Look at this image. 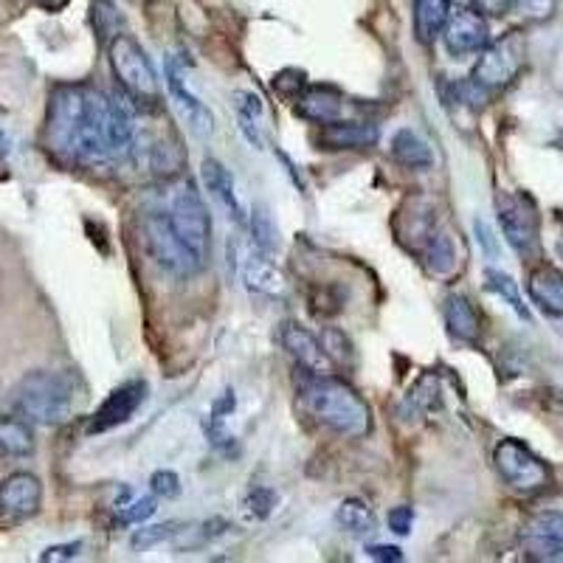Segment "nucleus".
<instances>
[{
    "mask_svg": "<svg viewBox=\"0 0 563 563\" xmlns=\"http://www.w3.org/2000/svg\"><path fill=\"white\" fill-rule=\"evenodd\" d=\"M111 97L91 85H63L51 93L46 139L56 155L77 164H102L113 158L107 139Z\"/></svg>",
    "mask_w": 563,
    "mask_h": 563,
    "instance_id": "nucleus-1",
    "label": "nucleus"
},
{
    "mask_svg": "<svg viewBox=\"0 0 563 563\" xmlns=\"http://www.w3.org/2000/svg\"><path fill=\"white\" fill-rule=\"evenodd\" d=\"M302 406L319 425L338 437L358 439L372 432V409L349 383L333 375H310L305 372L299 383Z\"/></svg>",
    "mask_w": 563,
    "mask_h": 563,
    "instance_id": "nucleus-2",
    "label": "nucleus"
},
{
    "mask_svg": "<svg viewBox=\"0 0 563 563\" xmlns=\"http://www.w3.org/2000/svg\"><path fill=\"white\" fill-rule=\"evenodd\" d=\"M12 404L21 418L40 425H63L74 418L79 395L77 386L63 372H28L12 392Z\"/></svg>",
    "mask_w": 563,
    "mask_h": 563,
    "instance_id": "nucleus-3",
    "label": "nucleus"
},
{
    "mask_svg": "<svg viewBox=\"0 0 563 563\" xmlns=\"http://www.w3.org/2000/svg\"><path fill=\"white\" fill-rule=\"evenodd\" d=\"M111 65L116 74L121 91L136 102V105L158 107L161 102V82L146 51L141 49L139 40L130 35H118L111 40Z\"/></svg>",
    "mask_w": 563,
    "mask_h": 563,
    "instance_id": "nucleus-4",
    "label": "nucleus"
},
{
    "mask_svg": "<svg viewBox=\"0 0 563 563\" xmlns=\"http://www.w3.org/2000/svg\"><path fill=\"white\" fill-rule=\"evenodd\" d=\"M167 217L175 234L181 236L183 245L195 254L197 263H206L212 248V217L195 183L187 181V178L175 183L172 192H169Z\"/></svg>",
    "mask_w": 563,
    "mask_h": 563,
    "instance_id": "nucleus-5",
    "label": "nucleus"
},
{
    "mask_svg": "<svg viewBox=\"0 0 563 563\" xmlns=\"http://www.w3.org/2000/svg\"><path fill=\"white\" fill-rule=\"evenodd\" d=\"M501 234L522 257H533L541 243V215L536 201L524 192H501L496 197Z\"/></svg>",
    "mask_w": 563,
    "mask_h": 563,
    "instance_id": "nucleus-6",
    "label": "nucleus"
},
{
    "mask_svg": "<svg viewBox=\"0 0 563 563\" xmlns=\"http://www.w3.org/2000/svg\"><path fill=\"white\" fill-rule=\"evenodd\" d=\"M494 465L499 476L519 494H538L550 485L552 473L547 462L529 451L519 439H501L494 451Z\"/></svg>",
    "mask_w": 563,
    "mask_h": 563,
    "instance_id": "nucleus-7",
    "label": "nucleus"
},
{
    "mask_svg": "<svg viewBox=\"0 0 563 563\" xmlns=\"http://www.w3.org/2000/svg\"><path fill=\"white\" fill-rule=\"evenodd\" d=\"M524 63V40L519 31L501 37L496 42H487L479 51V60L473 65L471 82H476L482 91H501L504 85L515 79Z\"/></svg>",
    "mask_w": 563,
    "mask_h": 563,
    "instance_id": "nucleus-8",
    "label": "nucleus"
},
{
    "mask_svg": "<svg viewBox=\"0 0 563 563\" xmlns=\"http://www.w3.org/2000/svg\"><path fill=\"white\" fill-rule=\"evenodd\" d=\"M144 236H146V248H150L153 259L164 268V271L175 273V277H192V273L201 268L195 254L183 245L181 236L175 234L167 212H164V215H161V212L146 215Z\"/></svg>",
    "mask_w": 563,
    "mask_h": 563,
    "instance_id": "nucleus-9",
    "label": "nucleus"
},
{
    "mask_svg": "<svg viewBox=\"0 0 563 563\" xmlns=\"http://www.w3.org/2000/svg\"><path fill=\"white\" fill-rule=\"evenodd\" d=\"M522 547L529 561L563 563V513L543 510L524 524Z\"/></svg>",
    "mask_w": 563,
    "mask_h": 563,
    "instance_id": "nucleus-10",
    "label": "nucleus"
},
{
    "mask_svg": "<svg viewBox=\"0 0 563 563\" xmlns=\"http://www.w3.org/2000/svg\"><path fill=\"white\" fill-rule=\"evenodd\" d=\"M164 74H167L169 99L175 102V107H178L181 118L187 121L189 130H192V136H197V139H209L212 132H215V116H212L209 107L203 105L195 93L189 91L187 79H183V65L178 63L175 56H169L167 71H164Z\"/></svg>",
    "mask_w": 563,
    "mask_h": 563,
    "instance_id": "nucleus-11",
    "label": "nucleus"
},
{
    "mask_svg": "<svg viewBox=\"0 0 563 563\" xmlns=\"http://www.w3.org/2000/svg\"><path fill=\"white\" fill-rule=\"evenodd\" d=\"M146 392H150L146 381H127L121 383V386H116V389L105 397V404L97 409L91 425H88V432L102 434L116 428V425H125L127 420H132V414L146 404Z\"/></svg>",
    "mask_w": 563,
    "mask_h": 563,
    "instance_id": "nucleus-12",
    "label": "nucleus"
},
{
    "mask_svg": "<svg viewBox=\"0 0 563 563\" xmlns=\"http://www.w3.org/2000/svg\"><path fill=\"white\" fill-rule=\"evenodd\" d=\"M443 42L451 56H468L479 54L490 42V31H487L485 14L476 12L473 7H462L457 14H451L443 28Z\"/></svg>",
    "mask_w": 563,
    "mask_h": 563,
    "instance_id": "nucleus-13",
    "label": "nucleus"
},
{
    "mask_svg": "<svg viewBox=\"0 0 563 563\" xmlns=\"http://www.w3.org/2000/svg\"><path fill=\"white\" fill-rule=\"evenodd\" d=\"M279 338H282V347L287 349V355L299 363L302 372H310V375H333V355L328 353V347L314 333H307L302 324L285 321Z\"/></svg>",
    "mask_w": 563,
    "mask_h": 563,
    "instance_id": "nucleus-14",
    "label": "nucleus"
},
{
    "mask_svg": "<svg viewBox=\"0 0 563 563\" xmlns=\"http://www.w3.org/2000/svg\"><path fill=\"white\" fill-rule=\"evenodd\" d=\"M42 501V485L35 473H12L0 482V513L12 519V522H23L40 510Z\"/></svg>",
    "mask_w": 563,
    "mask_h": 563,
    "instance_id": "nucleus-15",
    "label": "nucleus"
},
{
    "mask_svg": "<svg viewBox=\"0 0 563 563\" xmlns=\"http://www.w3.org/2000/svg\"><path fill=\"white\" fill-rule=\"evenodd\" d=\"M201 175H203V183H206V189H209V195L215 197L220 206H223L226 215H229V220H234V223H245V209H243V201H240V195H236L234 175L226 169L223 161L206 158L203 161Z\"/></svg>",
    "mask_w": 563,
    "mask_h": 563,
    "instance_id": "nucleus-16",
    "label": "nucleus"
},
{
    "mask_svg": "<svg viewBox=\"0 0 563 563\" xmlns=\"http://www.w3.org/2000/svg\"><path fill=\"white\" fill-rule=\"evenodd\" d=\"M378 127L367 125V121H330L321 125L319 130V146L321 150H367V146L378 144Z\"/></svg>",
    "mask_w": 563,
    "mask_h": 563,
    "instance_id": "nucleus-17",
    "label": "nucleus"
},
{
    "mask_svg": "<svg viewBox=\"0 0 563 563\" xmlns=\"http://www.w3.org/2000/svg\"><path fill=\"white\" fill-rule=\"evenodd\" d=\"M296 102H299L296 113L314 125H330V121L341 118V111H344V93L333 85H310L299 93Z\"/></svg>",
    "mask_w": 563,
    "mask_h": 563,
    "instance_id": "nucleus-18",
    "label": "nucleus"
},
{
    "mask_svg": "<svg viewBox=\"0 0 563 563\" xmlns=\"http://www.w3.org/2000/svg\"><path fill=\"white\" fill-rule=\"evenodd\" d=\"M107 139H111L113 158L125 155L136 139V102L125 91L111 97V113H107Z\"/></svg>",
    "mask_w": 563,
    "mask_h": 563,
    "instance_id": "nucleus-19",
    "label": "nucleus"
},
{
    "mask_svg": "<svg viewBox=\"0 0 563 563\" xmlns=\"http://www.w3.org/2000/svg\"><path fill=\"white\" fill-rule=\"evenodd\" d=\"M529 299L547 316H563V273L552 265H538L527 279Z\"/></svg>",
    "mask_w": 563,
    "mask_h": 563,
    "instance_id": "nucleus-20",
    "label": "nucleus"
},
{
    "mask_svg": "<svg viewBox=\"0 0 563 563\" xmlns=\"http://www.w3.org/2000/svg\"><path fill=\"white\" fill-rule=\"evenodd\" d=\"M243 282L248 291L263 293V296H282L287 287L282 271L263 257V251H259V254H251L243 263Z\"/></svg>",
    "mask_w": 563,
    "mask_h": 563,
    "instance_id": "nucleus-21",
    "label": "nucleus"
},
{
    "mask_svg": "<svg viewBox=\"0 0 563 563\" xmlns=\"http://www.w3.org/2000/svg\"><path fill=\"white\" fill-rule=\"evenodd\" d=\"M448 17H451V0H414V35L420 42H434L443 37Z\"/></svg>",
    "mask_w": 563,
    "mask_h": 563,
    "instance_id": "nucleus-22",
    "label": "nucleus"
},
{
    "mask_svg": "<svg viewBox=\"0 0 563 563\" xmlns=\"http://www.w3.org/2000/svg\"><path fill=\"white\" fill-rule=\"evenodd\" d=\"M446 324L448 333L457 341H465V344L479 341V316L473 310L471 299L462 293H453L446 299Z\"/></svg>",
    "mask_w": 563,
    "mask_h": 563,
    "instance_id": "nucleus-23",
    "label": "nucleus"
},
{
    "mask_svg": "<svg viewBox=\"0 0 563 563\" xmlns=\"http://www.w3.org/2000/svg\"><path fill=\"white\" fill-rule=\"evenodd\" d=\"M392 155H395L397 164H404L409 169H428L434 164L432 146L420 139L418 132L404 127V130L395 132L392 139Z\"/></svg>",
    "mask_w": 563,
    "mask_h": 563,
    "instance_id": "nucleus-24",
    "label": "nucleus"
},
{
    "mask_svg": "<svg viewBox=\"0 0 563 563\" xmlns=\"http://www.w3.org/2000/svg\"><path fill=\"white\" fill-rule=\"evenodd\" d=\"M234 409H236V397L231 389H226L223 395L217 397L215 404H212L209 423H206V437H209V443L217 448V451H231V446H234V437H231V432L226 428V423H229V418L234 414Z\"/></svg>",
    "mask_w": 563,
    "mask_h": 563,
    "instance_id": "nucleus-25",
    "label": "nucleus"
},
{
    "mask_svg": "<svg viewBox=\"0 0 563 563\" xmlns=\"http://www.w3.org/2000/svg\"><path fill=\"white\" fill-rule=\"evenodd\" d=\"M333 519L338 524V529H344L349 536H372V533H378L375 513H372L369 504H363L358 499L341 501Z\"/></svg>",
    "mask_w": 563,
    "mask_h": 563,
    "instance_id": "nucleus-26",
    "label": "nucleus"
},
{
    "mask_svg": "<svg viewBox=\"0 0 563 563\" xmlns=\"http://www.w3.org/2000/svg\"><path fill=\"white\" fill-rule=\"evenodd\" d=\"M35 451V432L26 418L0 420V453L7 457H28Z\"/></svg>",
    "mask_w": 563,
    "mask_h": 563,
    "instance_id": "nucleus-27",
    "label": "nucleus"
},
{
    "mask_svg": "<svg viewBox=\"0 0 563 563\" xmlns=\"http://www.w3.org/2000/svg\"><path fill=\"white\" fill-rule=\"evenodd\" d=\"M234 107H236V116H240V127H243V132L248 136L251 144L263 146V136H259V125H263L265 118L263 99L251 91H236Z\"/></svg>",
    "mask_w": 563,
    "mask_h": 563,
    "instance_id": "nucleus-28",
    "label": "nucleus"
},
{
    "mask_svg": "<svg viewBox=\"0 0 563 563\" xmlns=\"http://www.w3.org/2000/svg\"><path fill=\"white\" fill-rule=\"evenodd\" d=\"M485 287L490 293H496L499 299L508 302V305L513 307V314L519 316V319H524V321L529 319L527 305H524L522 293H519V285H515L510 273L499 271V268H487V271H485Z\"/></svg>",
    "mask_w": 563,
    "mask_h": 563,
    "instance_id": "nucleus-29",
    "label": "nucleus"
},
{
    "mask_svg": "<svg viewBox=\"0 0 563 563\" xmlns=\"http://www.w3.org/2000/svg\"><path fill=\"white\" fill-rule=\"evenodd\" d=\"M251 234H254L257 251H263V254H271V251L279 248V229L268 206H263V203H257L251 212Z\"/></svg>",
    "mask_w": 563,
    "mask_h": 563,
    "instance_id": "nucleus-30",
    "label": "nucleus"
},
{
    "mask_svg": "<svg viewBox=\"0 0 563 563\" xmlns=\"http://www.w3.org/2000/svg\"><path fill=\"white\" fill-rule=\"evenodd\" d=\"M425 263L434 273H451L457 265V254H453L451 236L448 234H432L428 248H425Z\"/></svg>",
    "mask_w": 563,
    "mask_h": 563,
    "instance_id": "nucleus-31",
    "label": "nucleus"
},
{
    "mask_svg": "<svg viewBox=\"0 0 563 563\" xmlns=\"http://www.w3.org/2000/svg\"><path fill=\"white\" fill-rule=\"evenodd\" d=\"M178 527H181V524L169 522V524H155V527L136 529V533H132V538H130V547L136 552L153 550V547H158V543H164V541H169V538L178 536V533H181Z\"/></svg>",
    "mask_w": 563,
    "mask_h": 563,
    "instance_id": "nucleus-32",
    "label": "nucleus"
},
{
    "mask_svg": "<svg viewBox=\"0 0 563 563\" xmlns=\"http://www.w3.org/2000/svg\"><path fill=\"white\" fill-rule=\"evenodd\" d=\"M91 21L99 37H118V23H121V17H118V9L113 7L111 0H97V3H93Z\"/></svg>",
    "mask_w": 563,
    "mask_h": 563,
    "instance_id": "nucleus-33",
    "label": "nucleus"
},
{
    "mask_svg": "<svg viewBox=\"0 0 563 563\" xmlns=\"http://www.w3.org/2000/svg\"><path fill=\"white\" fill-rule=\"evenodd\" d=\"M118 510H121V515H118V524L132 527V524L146 522V519L158 510V501H155V494L141 496V499H132L130 504H118Z\"/></svg>",
    "mask_w": 563,
    "mask_h": 563,
    "instance_id": "nucleus-34",
    "label": "nucleus"
},
{
    "mask_svg": "<svg viewBox=\"0 0 563 563\" xmlns=\"http://www.w3.org/2000/svg\"><path fill=\"white\" fill-rule=\"evenodd\" d=\"M277 490H271V487H254L248 494V499H245V510H248L254 519H268V515L273 513V508H277Z\"/></svg>",
    "mask_w": 563,
    "mask_h": 563,
    "instance_id": "nucleus-35",
    "label": "nucleus"
},
{
    "mask_svg": "<svg viewBox=\"0 0 563 563\" xmlns=\"http://www.w3.org/2000/svg\"><path fill=\"white\" fill-rule=\"evenodd\" d=\"M150 487L161 499H178L181 496V479H178V473L167 471V468H161V471L150 476Z\"/></svg>",
    "mask_w": 563,
    "mask_h": 563,
    "instance_id": "nucleus-36",
    "label": "nucleus"
},
{
    "mask_svg": "<svg viewBox=\"0 0 563 563\" xmlns=\"http://www.w3.org/2000/svg\"><path fill=\"white\" fill-rule=\"evenodd\" d=\"M513 7L533 21H547L558 9V0H513Z\"/></svg>",
    "mask_w": 563,
    "mask_h": 563,
    "instance_id": "nucleus-37",
    "label": "nucleus"
},
{
    "mask_svg": "<svg viewBox=\"0 0 563 563\" xmlns=\"http://www.w3.org/2000/svg\"><path fill=\"white\" fill-rule=\"evenodd\" d=\"M411 527H414V510L409 504H400V508L389 510V529L397 536H409Z\"/></svg>",
    "mask_w": 563,
    "mask_h": 563,
    "instance_id": "nucleus-38",
    "label": "nucleus"
},
{
    "mask_svg": "<svg viewBox=\"0 0 563 563\" xmlns=\"http://www.w3.org/2000/svg\"><path fill=\"white\" fill-rule=\"evenodd\" d=\"M79 550H82V541L56 543V547H49V550L42 552L40 561H74V558H79Z\"/></svg>",
    "mask_w": 563,
    "mask_h": 563,
    "instance_id": "nucleus-39",
    "label": "nucleus"
},
{
    "mask_svg": "<svg viewBox=\"0 0 563 563\" xmlns=\"http://www.w3.org/2000/svg\"><path fill=\"white\" fill-rule=\"evenodd\" d=\"M468 7L482 14H490V17H501V14H508L513 9V0H468Z\"/></svg>",
    "mask_w": 563,
    "mask_h": 563,
    "instance_id": "nucleus-40",
    "label": "nucleus"
},
{
    "mask_svg": "<svg viewBox=\"0 0 563 563\" xmlns=\"http://www.w3.org/2000/svg\"><path fill=\"white\" fill-rule=\"evenodd\" d=\"M367 558H372V561H381V563H397V561H404V552H400V547H386V543H369V547H367Z\"/></svg>",
    "mask_w": 563,
    "mask_h": 563,
    "instance_id": "nucleus-41",
    "label": "nucleus"
},
{
    "mask_svg": "<svg viewBox=\"0 0 563 563\" xmlns=\"http://www.w3.org/2000/svg\"><path fill=\"white\" fill-rule=\"evenodd\" d=\"M473 231H476V236H479L482 248H485L487 254H496V240H494V231H490V226H487L485 220H473Z\"/></svg>",
    "mask_w": 563,
    "mask_h": 563,
    "instance_id": "nucleus-42",
    "label": "nucleus"
},
{
    "mask_svg": "<svg viewBox=\"0 0 563 563\" xmlns=\"http://www.w3.org/2000/svg\"><path fill=\"white\" fill-rule=\"evenodd\" d=\"M37 3H42L46 9H56V7H63L65 0H37Z\"/></svg>",
    "mask_w": 563,
    "mask_h": 563,
    "instance_id": "nucleus-43",
    "label": "nucleus"
}]
</instances>
